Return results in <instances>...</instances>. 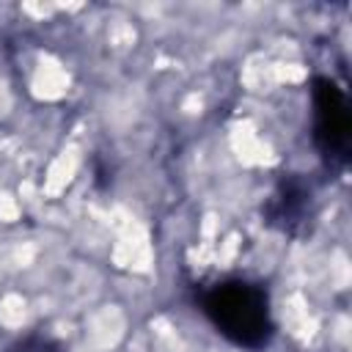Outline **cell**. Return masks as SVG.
<instances>
[{"label": "cell", "instance_id": "cell-1", "mask_svg": "<svg viewBox=\"0 0 352 352\" xmlns=\"http://www.w3.org/2000/svg\"><path fill=\"white\" fill-rule=\"evenodd\" d=\"M204 314L228 341L258 349L272 336V316L267 292L256 283L226 280L204 297Z\"/></svg>", "mask_w": 352, "mask_h": 352}, {"label": "cell", "instance_id": "cell-2", "mask_svg": "<svg viewBox=\"0 0 352 352\" xmlns=\"http://www.w3.org/2000/svg\"><path fill=\"white\" fill-rule=\"evenodd\" d=\"M316 140L330 162H346L349 148V110L346 96L333 80H316Z\"/></svg>", "mask_w": 352, "mask_h": 352}]
</instances>
